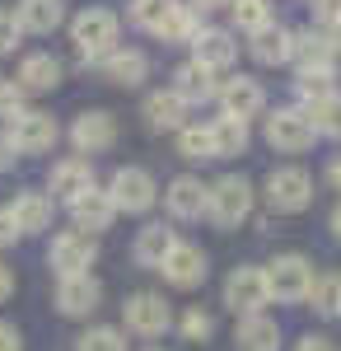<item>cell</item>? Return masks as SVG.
Returning a JSON list of instances; mask_svg holds the SVG:
<instances>
[{"instance_id":"cell-2","label":"cell","mask_w":341,"mask_h":351,"mask_svg":"<svg viewBox=\"0 0 341 351\" xmlns=\"http://www.w3.org/2000/svg\"><path fill=\"white\" fill-rule=\"evenodd\" d=\"M206 216L220 230H238L243 220L253 216V183L238 178V173H225V178L206 183Z\"/></svg>"},{"instance_id":"cell-46","label":"cell","mask_w":341,"mask_h":351,"mask_svg":"<svg viewBox=\"0 0 341 351\" xmlns=\"http://www.w3.org/2000/svg\"><path fill=\"white\" fill-rule=\"evenodd\" d=\"M10 295H14V267H10V263H0V304H5Z\"/></svg>"},{"instance_id":"cell-23","label":"cell","mask_w":341,"mask_h":351,"mask_svg":"<svg viewBox=\"0 0 341 351\" xmlns=\"http://www.w3.org/2000/svg\"><path fill=\"white\" fill-rule=\"evenodd\" d=\"M61 61H56L52 52H28L24 61H19V75H14V84L24 89V94H52L56 84H61Z\"/></svg>"},{"instance_id":"cell-24","label":"cell","mask_w":341,"mask_h":351,"mask_svg":"<svg viewBox=\"0 0 341 351\" xmlns=\"http://www.w3.org/2000/svg\"><path fill=\"white\" fill-rule=\"evenodd\" d=\"M234 347L238 351H281V324L271 314H243L234 324Z\"/></svg>"},{"instance_id":"cell-26","label":"cell","mask_w":341,"mask_h":351,"mask_svg":"<svg viewBox=\"0 0 341 351\" xmlns=\"http://www.w3.org/2000/svg\"><path fill=\"white\" fill-rule=\"evenodd\" d=\"M145 122H150V132H183L187 127V104L173 94V89H159L145 99Z\"/></svg>"},{"instance_id":"cell-9","label":"cell","mask_w":341,"mask_h":351,"mask_svg":"<svg viewBox=\"0 0 341 351\" xmlns=\"http://www.w3.org/2000/svg\"><path fill=\"white\" fill-rule=\"evenodd\" d=\"M225 304L234 309L238 319L243 314H262V304H271V291H266V271L243 263L225 276Z\"/></svg>"},{"instance_id":"cell-21","label":"cell","mask_w":341,"mask_h":351,"mask_svg":"<svg viewBox=\"0 0 341 351\" xmlns=\"http://www.w3.org/2000/svg\"><path fill=\"white\" fill-rule=\"evenodd\" d=\"M168 89L183 99L187 108H197V104H210V99L220 94V80H215V71H206V66L183 61V66L173 71V84H168Z\"/></svg>"},{"instance_id":"cell-37","label":"cell","mask_w":341,"mask_h":351,"mask_svg":"<svg viewBox=\"0 0 341 351\" xmlns=\"http://www.w3.org/2000/svg\"><path fill=\"white\" fill-rule=\"evenodd\" d=\"M309 122H314L318 136H332V141H341V94H332V99L314 104V108H309Z\"/></svg>"},{"instance_id":"cell-40","label":"cell","mask_w":341,"mask_h":351,"mask_svg":"<svg viewBox=\"0 0 341 351\" xmlns=\"http://www.w3.org/2000/svg\"><path fill=\"white\" fill-rule=\"evenodd\" d=\"M19 38H24V28H19V19H14V10H0V56L14 52Z\"/></svg>"},{"instance_id":"cell-22","label":"cell","mask_w":341,"mask_h":351,"mask_svg":"<svg viewBox=\"0 0 341 351\" xmlns=\"http://www.w3.org/2000/svg\"><path fill=\"white\" fill-rule=\"evenodd\" d=\"M248 52H253V61L257 66H286L290 52H294V33H290L286 24H271L257 28V33H248Z\"/></svg>"},{"instance_id":"cell-45","label":"cell","mask_w":341,"mask_h":351,"mask_svg":"<svg viewBox=\"0 0 341 351\" xmlns=\"http://www.w3.org/2000/svg\"><path fill=\"white\" fill-rule=\"evenodd\" d=\"M14 160H19V150L10 145V136H5V127H0V173H5V169H14Z\"/></svg>"},{"instance_id":"cell-7","label":"cell","mask_w":341,"mask_h":351,"mask_svg":"<svg viewBox=\"0 0 341 351\" xmlns=\"http://www.w3.org/2000/svg\"><path fill=\"white\" fill-rule=\"evenodd\" d=\"M122 324L136 337H164L168 324H173V309H168V300L159 295V291H136L122 304Z\"/></svg>"},{"instance_id":"cell-41","label":"cell","mask_w":341,"mask_h":351,"mask_svg":"<svg viewBox=\"0 0 341 351\" xmlns=\"http://www.w3.org/2000/svg\"><path fill=\"white\" fill-rule=\"evenodd\" d=\"M294 351H341V347L327 337V332H309V337H299V342H294Z\"/></svg>"},{"instance_id":"cell-18","label":"cell","mask_w":341,"mask_h":351,"mask_svg":"<svg viewBox=\"0 0 341 351\" xmlns=\"http://www.w3.org/2000/svg\"><path fill=\"white\" fill-rule=\"evenodd\" d=\"M192 61L206 66V71H229L238 61V43L229 28H201L197 43H192Z\"/></svg>"},{"instance_id":"cell-43","label":"cell","mask_w":341,"mask_h":351,"mask_svg":"<svg viewBox=\"0 0 341 351\" xmlns=\"http://www.w3.org/2000/svg\"><path fill=\"white\" fill-rule=\"evenodd\" d=\"M0 351H24V337H19V328L5 324V319H0Z\"/></svg>"},{"instance_id":"cell-47","label":"cell","mask_w":341,"mask_h":351,"mask_svg":"<svg viewBox=\"0 0 341 351\" xmlns=\"http://www.w3.org/2000/svg\"><path fill=\"white\" fill-rule=\"evenodd\" d=\"M187 5H192V10H201V14H206V10H229V5H234V0H187Z\"/></svg>"},{"instance_id":"cell-20","label":"cell","mask_w":341,"mask_h":351,"mask_svg":"<svg viewBox=\"0 0 341 351\" xmlns=\"http://www.w3.org/2000/svg\"><path fill=\"white\" fill-rule=\"evenodd\" d=\"M290 61H294L299 71H337V52H332L327 28H299V33H294Z\"/></svg>"},{"instance_id":"cell-29","label":"cell","mask_w":341,"mask_h":351,"mask_svg":"<svg viewBox=\"0 0 341 351\" xmlns=\"http://www.w3.org/2000/svg\"><path fill=\"white\" fill-rule=\"evenodd\" d=\"M201 28H206V14H201V10H192V5H183V0H178V5L168 10V19H164V28H159L155 38H164V43H187V47H192Z\"/></svg>"},{"instance_id":"cell-50","label":"cell","mask_w":341,"mask_h":351,"mask_svg":"<svg viewBox=\"0 0 341 351\" xmlns=\"http://www.w3.org/2000/svg\"><path fill=\"white\" fill-rule=\"evenodd\" d=\"M332 230H337V239H341V202H337V211H332Z\"/></svg>"},{"instance_id":"cell-10","label":"cell","mask_w":341,"mask_h":351,"mask_svg":"<svg viewBox=\"0 0 341 351\" xmlns=\"http://www.w3.org/2000/svg\"><path fill=\"white\" fill-rule=\"evenodd\" d=\"M5 136H10V145H14L19 155H47L56 141H61V127H56L52 112L28 108L24 117H14V122L5 127Z\"/></svg>"},{"instance_id":"cell-1","label":"cell","mask_w":341,"mask_h":351,"mask_svg":"<svg viewBox=\"0 0 341 351\" xmlns=\"http://www.w3.org/2000/svg\"><path fill=\"white\" fill-rule=\"evenodd\" d=\"M117 38H122V19L112 10H103V5H94V10L71 19V43H75L79 61H89V66H99L103 56L117 52Z\"/></svg>"},{"instance_id":"cell-11","label":"cell","mask_w":341,"mask_h":351,"mask_svg":"<svg viewBox=\"0 0 341 351\" xmlns=\"http://www.w3.org/2000/svg\"><path fill=\"white\" fill-rule=\"evenodd\" d=\"M52 304L66 319H89V314L103 304V281H99L94 271H84V276H56Z\"/></svg>"},{"instance_id":"cell-38","label":"cell","mask_w":341,"mask_h":351,"mask_svg":"<svg viewBox=\"0 0 341 351\" xmlns=\"http://www.w3.org/2000/svg\"><path fill=\"white\" fill-rule=\"evenodd\" d=\"M178 328H183V337H187V342H206L210 332H215V319H210L201 304H192V309L183 314V324H178Z\"/></svg>"},{"instance_id":"cell-28","label":"cell","mask_w":341,"mask_h":351,"mask_svg":"<svg viewBox=\"0 0 341 351\" xmlns=\"http://www.w3.org/2000/svg\"><path fill=\"white\" fill-rule=\"evenodd\" d=\"M10 216H14L19 234H42L52 225V197L47 192H19L14 206H10Z\"/></svg>"},{"instance_id":"cell-17","label":"cell","mask_w":341,"mask_h":351,"mask_svg":"<svg viewBox=\"0 0 341 351\" xmlns=\"http://www.w3.org/2000/svg\"><path fill=\"white\" fill-rule=\"evenodd\" d=\"M71 220H75V230H84V234H99V230H112V220H117V206H112V197H108V188H94L79 192L75 202H71Z\"/></svg>"},{"instance_id":"cell-8","label":"cell","mask_w":341,"mask_h":351,"mask_svg":"<svg viewBox=\"0 0 341 351\" xmlns=\"http://www.w3.org/2000/svg\"><path fill=\"white\" fill-rule=\"evenodd\" d=\"M262 132H266V141H271V150H281V155H299V150H309V145H314V136H318L304 108H276V112H266Z\"/></svg>"},{"instance_id":"cell-6","label":"cell","mask_w":341,"mask_h":351,"mask_svg":"<svg viewBox=\"0 0 341 351\" xmlns=\"http://www.w3.org/2000/svg\"><path fill=\"white\" fill-rule=\"evenodd\" d=\"M47 263H52L56 276H84L99 263V239L84 234V230H61L47 248Z\"/></svg>"},{"instance_id":"cell-5","label":"cell","mask_w":341,"mask_h":351,"mask_svg":"<svg viewBox=\"0 0 341 351\" xmlns=\"http://www.w3.org/2000/svg\"><path fill=\"white\" fill-rule=\"evenodd\" d=\"M108 197H112V206L117 211H150L159 202V183L150 169H140V164H122V169H112V178H108Z\"/></svg>"},{"instance_id":"cell-3","label":"cell","mask_w":341,"mask_h":351,"mask_svg":"<svg viewBox=\"0 0 341 351\" xmlns=\"http://www.w3.org/2000/svg\"><path fill=\"white\" fill-rule=\"evenodd\" d=\"M262 271H266L271 300H281V304H304L309 286H314V263L304 253H276Z\"/></svg>"},{"instance_id":"cell-32","label":"cell","mask_w":341,"mask_h":351,"mask_svg":"<svg viewBox=\"0 0 341 351\" xmlns=\"http://www.w3.org/2000/svg\"><path fill=\"white\" fill-rule=\"evenodd\" d=\"M332 94H337V71H299L294 99H299L304 112L314 108V104H323V99H332Z\"/></svg>"},{"instance_id":"cell-34","label":"cell","mask_w":341,"mask_h":351,"mask_svg":"<svg viewBox=\"0 0 341 351\" xmlns=\"http://www.w3.org/2000/svg\"><path fill=\"white\" fill-rule=\"evenodd\" d=\"M178 155L192 164L201 160H215V145H210V127H201V122H187L183 132H178Z\"/></svg>"},{"instance_id":"cell-12","label":"cell","mask_w":341,"mask_h":351,"mask_svg":"<svg viewBox=\"0 0 341 351\" xmlns=\"http://www.w3.org/2000/svg\"><path fill=\"white\" fill-rule=\"evenodd\" d=\"M215 99H220L225 117H238V122H253V117L266 112V89H262V80H253V75H229V80L220 84Z\"/></svg>"},{"instance_id":"cell-14","label":"cell","mask_w":341,"mask_h":351,"mask_svg":"<svg viewBox=\"0 0 341 351\" xmlns=\"http://www.w3.org/2000/svg\"><path fill=\"white\" fill-rule=\"evenodd\" d=\"M159 271H164V281L173 286V291H197L201 281H206V253L197 248V243H173V253L159 263Z\"/></svg>"},{"instance_id":"cell-13","label":"cell","mask_w":341,"mask_h":351,"mask_svg":"<svg viewBox=\"0 0 341 351\" xmlns=\"http://www.w3.org/2000/svg\"><path fill=\"white\" fill-rule=\"evenodd\" d=\"M71 141H75L79 155H103V150L117 145V117L108 108H84L71 122Z\"/></svg>"},{"instance_id":"cell-31","label":"cell","mask_w":341,"mask_h":351,"mask_svg":"<svg viewBox=\"0 0 341 351\" xmlns=\"http://www.w3.org/2000/svg\"><path fill=\"white\" fill-rule=\"evenodd\" d=\"M304 304L314 309L318 319H337L341 314V276H332V271H314V286H309Z\"/></svg>"},{"instance_id":"cell-44","label":"cell","mask_w":341,"mask_h":351,"mask_svg":"<svg viewBox=\"0 0 341 351\" xmlns=\"http://www.w3.org/2000/svg\"><path fill=\"white\" fill-rule=\"evenodd\" d=\"M14 239H19V230H14V216H10V206H0V248H10Z\"/></svg>"},{"instance_id":"cell-30","label":"cell","mask_w":341,"mask_h":351,"mask_svg":"<svg viewBox=\"0 0 341 351\" xmlns=\"http://www.w3.org/2000/svg\"><path fill=\"white\" fill-rule=\"evenodd\" d=\"M248 122H238V117H215L210 122V145H215V160H229V155H243L248 150Z\"/></svg>"},{"instance_id":"cell-19","label":"cell","mask_w":341,"mask_h":351,"mask_svg":"<svg viewBox=\"0 0 341 351\" xmlns=\"http://www.w3.org/2000/svg\"><path fill=\"white\" fill-rule=\"evenodd\" d=\"M164 206L173 220H197L206 216V183L197 173H178L168 188H164Z\"/></svg>"},{"instance_id":"cell-49","label":"cell","mask_w":341,"mask_h":351,"mask_svg":"<svg viewBox=\"0 0 341 351\" xmlns=\"http://www.w3.org/2000/svg\"><path fill=\"white\" fill-rule=\"evenodd\" d=\"M327 38H332V52L341 56V24H332V28H327Z\"/></svg>"},{"instance_id":"cell-15","label":"cell","mask_w":341,"mask_h":351,"mask_svg":"<svg viewBox=\"0 0 341 351\" xmlns=\"http://www.w3.org/2000/svg\"><path fill=\"white\" fill-rule=\"evenodd\" d=\"M94 188V164L84 160V155H71V160L52 164V173H47V192H52V202H75L79 192Z\"/></svg>"},{"instance_id":"cell-39","label":"cell","mask_w":341,"mask_h":351,"mask_svg":"<svg viewBox=\"0 0 341 351\" xmlns=\"http://www.w3.org/2000/svg\"><path fill=\"white\" fill-rule=\"evenodd\" d=\"M24 89H19V84L14 80H0V122H5V127H10V122H14V117H24Z\"/></svg>"},{"instance_id":"cell-51","label":"cell","mask_w":341,"mask_h":351,"mask_svg":"<svg viewBox=\"0 0 341 351\" xmlns=\"http://www.w3.org/2000/svg\"><path fill=\"white\" fill-rule=\"evenodd\" d=\"M150 351H164V347H150Z\"/></svg>"},{"instance_id":"cell-33","label":"cell","mask_w":341,"mask_h":351,"mask_svg":"<svg viewBox=\"0 0 341 351\" xmlns=\"http://www.w3.org/2000/svg\"><path fill=\"white\" fill-rule=\"evenodd\" d=\"M173 5H178V0H131V5H127V19H131L140 33H159Z\"/></svg>"},{"instance_id":"cell-35","label":"cell","mask_w":341,"mask_h":351,"mask_svg":"<svg viewBox=\"0 0 341 351\" xmlns=\"http://www.w3.org/2000/svg\"><path fill=\"white\" fill-rule=\"evenodd\" d=\"M75 351H127V332L112 328V324H94V328L79 332Z\"/></svg>"},{"instance_id":"cell-4","label":"cell","mask_w":341,"mask_h":351,"mask_svg":"<svg viewBox=\"0 0 341 351\" xmlns=\"http://www.w3.org/2000/svg\"><path fill=\"white\" fill-rule=\"evenodd\" d=\"M266 206L276 216H299L314 206V178L299 169V164H286V169H271L266 173Z\"/></svg>"},{"instance_id":"cell-27","label":"cell","mask_w":341,"mask_h":351,"mask_svg":"<svg viewBox=\"0 0 341 351\" xmlns=\"http://www.w3.org/2000/svg\"><path fill=\"white\" fill-rule=\"evenodd\" d=\"M14 19H19V28L24 33H56V28L66 24V5L61 0H19L14 5Z\"/></svg>"},{"instance_id":"cell-42","label":"cell","mask_w":341,"mask_h":351,"mask_svg":"<svg viewBox=\"0 0 341 351\" xmlns=\"http://www.w3.org/2000/svg\"><path fill=\"white\" fill-rule=\"evenodd\" d=\"M314 14H318V19H323L327 28L341 24V0H314Z\"/></svg>"},{"instance_id":"cell-25","label":"cell","mask_w":341,"mask_h":351,"mask_svg":"<svg viewBox=\"0 0 341 351\" xmlns=\"http://www.w3.org/2000/svg\"><path fill=\"white\" fill-rule=\"evenodd\" d=\"M173 243H178V234L168 230V225H145V230H136V243H131V258H136V267H150L159 271V263L173 253Z\"/></svg>"},{"instance_id":"cell-16","label":"cell","mask_w":341,"mask_h":351,"mask_svg":"<svg viewBox=\"0 0 341 351\" xmlns=\"http://www.w3.org/2000/svg\"><path fill=\"white\" fill-rule=\"evenodd\" d=\"M99 75L108 84H117V89H140L145 75H150V56L140 52V47H117L112 56L99 61Z\"/></svg>"},{"instance_id":"cell-36","label":"cell","mask_w":341,"mask_h":351,"mask_svg":"<svg viewBox=\"0 0 341 351\" xmlns=\"http://www.w3.org/2000/svg\"><path fill=\"white\" fill-rule=\"evenodd\" d=\"M229 14H234V28L257 33V28L271 24V0H234V5H229Z\"/></svg>"},{"instance_id":"cell-48","label":"cell","mask_w":341,"mask_h":351,"mask_svg":"<svg viewBox=\"0 0 341 351\" xmlns=\"http://www.w3.org/2000/svg\"><path fill=\"white\" fill-rule=\"evenodd\" d=\"M327 183L341 192V155H332V160H327Z\"/></svg>"}]
</instances>
